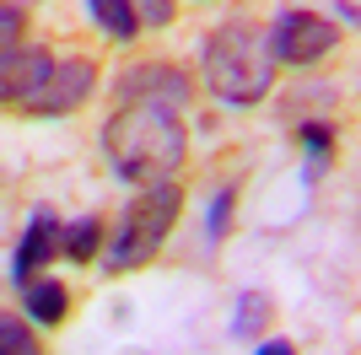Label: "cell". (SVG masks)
<instances>
[{"label": "cell", "mask_w": 361, "mask_h": 355, "mask_svg": "<svg viewBox=\"0 0 361 355\" xmlns=\"http://www.w3.org/2000/svg\"><path fill=\"white\" fill-rule=\"evenodd\" d=\"M103 156L124 183H167L189 156V130L167 103H124L103 130Z\"/></svg>", "instance_id": "cell-1"}, {"label": "cell", "mask_w": 361, "mask_h": 355, "mask_svg": "<svg viewBox=\"0 0 361 355\" xmlns=\"http://www.w3.org/2000/svg\"><path fill=\"white\" fill-rule=\"evenodd\" d=\"M275 70L281 59L270 49V27H259L248 16H232L205 38V54H200V75H205V92L226 108H254L275 92Z\"/></svg>", "instance_id": "cell-2"}, {"label": "cell", "mask_w": 361, "mask_h": 355, "mask_svg": "<svg viewBox=\"0 0 361 355\" xmlns=\"http://www.w3.org/2000/svg\"><path fill=\"white\" fill-rule=\"evenodd\" d=\"M183 210V189L167 178V183H146V189L124 205L119 226H114V237H108L103 248V275H130V269L151 264L157 253H162L167 232H173V221H178Z\"/></svg>", "instance_id": "cell-3"}, {"label": "cell", "mask_w": 361, "mask_h": 355, "mask_svg": "<svg viewBox=\"0 0 361 355\" xmlns=\"http://www.w3.org/2000/svg\"><path fill=\"white\" fill-rule=\"evenodd\" d=\"M270 49H275L281 65H318L324 54L340 49V27H334L329 16L307 11V6H286L270 22Z\"/></svg>", "instance_id": "cell-4"}, {"label": "cell", "mask_w": 361, "mask_h": 355, "mask_svg": "<svg viewBox=\"0 0 361 355\" xmlns=\"http://www.w3.org/2000/svg\"><path fill=\"white\" fill-rule=\"evenodd\" d=\"M92 92H97V59L60 54V59H54V70L44 75L38 97H32L22 113H27V118H65V113H75V108L87 103Z\"/></svg>", "instance_id": "cell-5"}, {"label": "cell", "mask_w": 361, "mask_h": 355, "mask_svg": "<svg viewBox=\"0 0 361 355\" xmlns=\"http://www.w3.org/2000/svg\"><path fill=\"white\" fill-rule=\"evenodd\" d=\"M124 103H167V108H183L195 97V75L183 65H167V59H135L124 65L119 81H114Z\"/></svg>", "instance_id": "cell-6"}, {"label": "cell", "mask_w": 361, "mask_h": 355, "mask_svg": "<svg viewBox=\"0 0 361 355\" xmlns=\"http://www.w3.org/2000/svg\"><path fill=\"white\" fill-rule=\"evenodd\" d=\"M65 232H71V221H60L54 210H32V221L22 226V242H16V253H11V280L16 285L38 280L44 264H54L65 253Z\"/></svg>", "instance_id": "cell-7"}, {"label": "cell", "mask_w": 361, "mask_h": 355, "mask_svg": "<svg viewBox=\"0 0 361 355\" xmlns=\"http://www.w3.org/2000/svg\"><path fill=\"white\" fill-rule=\"evenodd\" d=\"M87 16H92V27L103 38H114V44H135L140 27H146L135 0H87Z\"/></svg>", "instance_id": "cell-8"}, {"label": "cell", "mask_w": 361, "mask_h": 355, "mask_svg": "<svg viewBox=\"0 0 361 355\" xmlns=\"http://www.w3.org/2000/svg\"><path fill=\"white\" fill-rule=\"evenodd\" d=\"M22 307H27L32 323H65V312H71V291H65V280H49V275H38L32 285H22Z\"/></svg>", "instance_id": "cell-9"}, {"label": "cell", "mask_w": 361, "mask_h": 355, "mask_svg": "<svg viewBox=\"0 0 361 355\" xmlns=\"http://www.w3.org/2000/svg\"><path fill=\"white\" fill-rule=\"evenodd\" d=\"M103 221L97 216H81V221H71V232H65V259L71 264H103Z\"/></svg>", "instance_id": "cell-10"}, {"label": "cell", "mask_w": 361, "mask_h": 355, "mask_svg": "<svg viewBox=\"0 0 361 355\" xmlns=\"http://www.w3.org/2000/svg\"><path fill=\"white\" fill-rule=\"evenodd\" d=\"M275 318V301L264 291H243L238 296V312H232V340H259Z\"/></svg>", "instance_id": "cell-11"}, {"label": "cell", "mask_w": 361, "mask_h": 355, "mask_svg": "<svg viewBox=\"0 0 361 355\" xmlns=\"http://www.w3.org/2000/svg\"><path fill=\"white\" fill-rule=\"evenodd\" d=\"M297 146H302V156H307V183H313V178L334 162V124H324V118H307V124L297 130Z\"/></svg>", "instance_id": "cell-12"}, {"label": "cell", "mask_w": 361, "mask_h": 355, "mask_svg": "<svg viewBox=\"0 0 361 355\" xmlns=\"http://www.w3.org/2000/svg\"><path fill=\"white\" fill-rule=\"evenodd\" d=\"M0 355H44V340L32 334L27 318H16V312L0 318Z\"/></svg>", "instance_id": "cell-13"}, {"label": "cell", "mask_w": 361, "mask_h": 355, "mask_svg": "<svg viewBox=\"0 0 361 355\" xmlns=\"http://www.w3.org/2000/svg\"><path fill=\"white\" fill-rule=\"evenodd\" d=\"M232 216H238V183H221L211 199V210H205V242H221L226 232H232Z\"/></svg>", "instance_id": "cell-14"}, {"label": "cell", "mask_w": 361, "mask_h": 355, "mask_svg": "<svg viewBox=\"0 0 361 355\" xmlns=\"http://www.w3.org/2000/svg\"><path fill=\"white\" fill-rule=\"evenodd\" d=\"M22 54V6L16 0H6L0 6V59Z\"/></svg>", "instance_id": "cell-15"}, {"label": "cell", "mask_w": 361, "mask_h": 355, "mask_svg": "<svg viewBox=\"0 0 361 355\" xmlns=\"http://www.w3.org/2000/svg\"><path fill=\"white\" fill-rule=\"evenodd\" d=\"M135 11L146 27H173V16H178V0H135Z\"/></svg>", "instance_id": "cell-16"}, {"label": "cell", "mask_w": 361, "mask_h": 355, "mask_svg": "<svg viewBox=\"0 0 361 355\" xmlns=\"http://www.w3.org/2000/svg\"><path fill=\"white\" fill-rule=\"evenodd\" d=\"M254 355H297V344H291V340H259Z\"/></svg>", "instance_id": "cell-17"}, {"label": "cell", "mask_w": 361, "mask_h": 355, "mask_svg": "<svg viewBox=\"0 0 361 355\" xmlns=\"http://www.w3.org/2000/svg\"><path fill=\"white\" fill-rule=\"evenodd\" d=\"M340 16H350V22H361V6H340Z\"/></svg>", "instance_id": "cell-18"}, {"label": "cell", "mask_w": 361, "mask_h": 355, "mask_svg": "<svg viewBox=\"0 0 361 355\" xmlns=\"http://www.w3.org/2000/svg\"><path fill=\"white\" fill-rule=\"evenodd\" d=\"M16 6H27V0H16Z\"/></svg>", "instance_id": "cell-19"}]
</instances>
